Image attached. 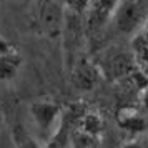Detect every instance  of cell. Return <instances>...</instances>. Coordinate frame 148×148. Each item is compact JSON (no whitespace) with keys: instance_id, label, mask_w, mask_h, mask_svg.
Wrapping results in <instances>:
<instances>
[{"instance_id":"cell-6","label":"cell","mask_w":148,"mask_h":148,"mask_svg":"<svg viewBox=\"0 0 148 148\" xmlns=\"http://www.w3.org/2000/svg\"><path fill=\"white\" fill-rule=\"evenodd\" d=\"M132 58H133L136 68L148 78V37L143 32H136L132 35Z\"/></svg>"},{"instance_id":"cell-3","label":"cell","mask_w":148,"mask_h":148,"mask_svg":"<svg viewBox=\"0 0 148 148\" xmlns=\"http://www.w3.org/2000/svg\"><path fill=\"white\" fill-rule=\"evenodd\" d=\"M120 0H90L87 8V22L92 30H100L112 20Z\"/></svg>"},{"instance_id":"cell-14","label":"cell","mask_w":148,"mask_h":148,"mask_svg":"<svg viewBox=\"0 0 148 148\" xmlns=\"http://www.w3.org/2000/svg\"><path fill=\"white\" fill-rule=\"evenodd\" d=\"M0 121H2V108H0Z\"/></svg>"},{"instance_id":"cell-11","label":"cell","mask_w":148,"mask_h":148,"mask_svg":"<svg viewBox=\"0 0 148 148\" xmlns=\"http://www.w3.org/2000/svg\"><path fill=\"white\" fill-rule=\"evenodd\" d=\"M17 47H15L14 43L7 38H3V37H0V55L3 53H10V52H15Z\"/></svg>"},{"instance_id":"cell-7","label":"cell","mask_w":148,"mask_h":148,"mask_svg":"<svg viewBox=\"0 0 148 148\" xmlns=\"http://www.w3.org/2000/svg\"><path fill=\"white\" fill-rule=\"evenodd\" d=\"M22 65V55L18 50L0 55V82H14Z\"/></svg>"},{"instance_id":"cell-13","label":"cell","mask_w":148,"mask_h":148,"mask_svg":"<svg viewBox=\"0 0 148 148\" xmlns=\"http://www.w3.org/2000/svg\"><path fill=\"white\" fill-rule=\"evenodd\" d=\"M140 32H143V34L148 37V17H147V20H145V23L141 25V28H140Z\"/></svg>"},{"instance_id":"cell-4","label":"cell","mask_w":148,"mask_h":148,"mask_svg":"<svg viewBox=\"0 0 148 148\" xmlns=\"http://www.w3.org/2000/svg\"><path fill=\"white\" fill-rule=\"evenodd\" d=\"M116 120H118V125L130 133H140V132L148 130V115L138 108H120V112L116 115Z\"/></svg>"},{"instance_id":"cell-9","label":"cell","mask_w":148,"mask_h":148,"mask_svg":"<svg viewBox=\"0 0 148 148\" xmlns=\"http://www.w3.org/2000/svg\"><path fill=\"white\" fill-rule=\"evenodd\" d=\"M12 138H14V143L17 147H37V145H38V141L32 140V138L28 136L27 130H25L23 125L14 127V130H12Z\"/></svg>"},{"instance_id":"cell-2","label":"cell","mask_w":148,"mask_h":148,"mask_svg":"<svg viewBox=\"0 0 148 148\" xmlns=\"http://www.w3.org/2000/svg\"><path fill=\"white\" fill-rule=\"evenodd\" d=\"M28 113H30V118L34 121L37 132L40 135H45L48 140L58 132L62 120H63L62 107L53 103V101H47V100H37L34 103H30Z\"/></svg>"},{"instance_id":"cell-8","label":"cell","mask_w":148,"mask_h":148,"mask_svg":"<svg viewBox=\"0 0 148 148\" xmlns=\"http://www.w3.org/2000/svg\"><path fill=\"white\" fill-rule=\"evenodd\" d=\"M75 128H80L87 133L93 135V136H101L103 132V120L98 113L93 112H83V113L75 120Z\"/></svg>"},{"instance_id":"cell-10","label":"cell","mask_w":148,"mask_h":148,"mask_svg":"<svg viewBox=\"0 0 148 148\" xmlns=\"http://www.w3.org/2000/svg\"><path fill=\"white\" fill-rule=\"evenodd\" d=\"M65 3H67L68 10H70L72 14L80 15V14H83V12H87L90 0H65Z\"/></svg>"},{"instance_id":"cell-1","label":"cell","mask_w":148,"mask_h":148,"mask_svg":"<svg viewBox=\"0 0 148 148\" xmlns=\"http://www.w3.org/2000/svg\"><path fill=\"white\" fill-rule=\"evenodd\" d=\"M148 17V5L145 0H120L112 17L120 34L133 35L141 28Z\"/></svg>"},{"instance_id":"cell-5","label":"cell","mask_w":148,"mask_h":148,"mask_svg":"<svg viewBox=\"0 0 148 148\" xmlns=\"http://www.w3.org/2000/svg\"><path fill=\"white\" fill-rule=\"evenodd\" d=\"M72 80H73L75 87L82 90V92L92 90L98 83V68L95 67L93 63H90L88 60H82L73 68Z\"/></svg>"},{"instance_id":"cell-12","label":"cell","mask_w":148,"mask_h":148,"mask_svg":"<svg viewBox=\"0 0 148 148\" xmlns=\"http://www.w3.org/2000/svg\"><path fill=\"white\" fill-rule=\"evenodd\" d=\"M141 105H143V108H145V112L148 113V87L141 92Z\"/></svg>"}]
</instances>
